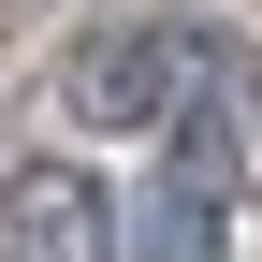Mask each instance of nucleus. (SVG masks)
Returning <instances> with one entry per match:
<instances>
[{
    "mask_svg": "<svg viewBox=\"0 0 262 262\" xmlns=\"http://www.w3.org/2000/svg\"><path fill=\"white\" fill-rule=\"evenodd\" d=\"M0 262H117V189L88 160H15L0 175Z\"/></svg>",
    "mask_w": 262,
    "mask_h": 262,
    "instance_id": "3",
    "label": "nucleus"
},
{
    "mask_svg": "<svg viewBox=\"0 0 262 262\" xmlns=\"http://www.w3.org/2000/svg\"><path fill=\"white\" fill-rule=\"evenodd\" d=\"M131 262H233V102L189 88L175 146H160V189L131 204Z\"/></svg>",
    "mask_w": 262,
    "mask_h": 262,
    "instance_id": "1",
    "label": "nucleus"
},
{
    "mask_svg": "<svg viewBox=\"0 0 262 262\" xmlns=\"http://www.w3.org/2000/svg\"><path fill=\"white\" fill-rule=\"evenodd\" d=\"M58 102H73V131H146V117H189V29H160V15L88 29V44L58 58Z\"/></svg>",
    "mask_w": 262,
    "mask_h": 262,
    "instance_id": "2",
    "label": "nucleus"
}]
</instances>
